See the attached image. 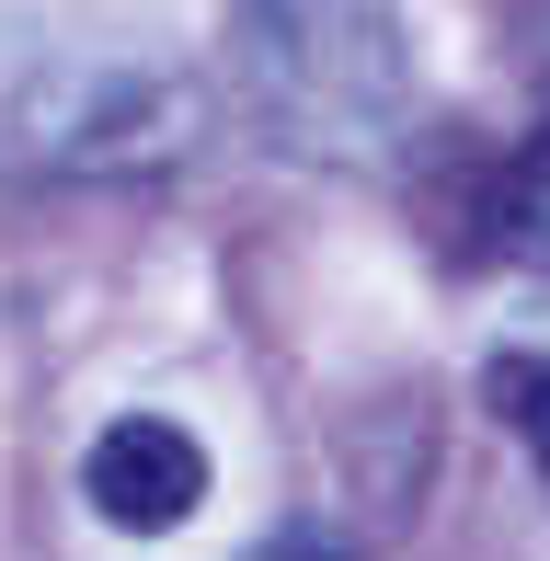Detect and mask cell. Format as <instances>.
Here are the masks:
<instances>
[{
  "instance_id": "cell-1",
  "label": "cell",
  "mask_w": 550,
  "mask_h": 561,
  "mask_svg": "<svg viewBox=\"0 0 550 561\" xmlns=\"http://www.w3.org/2000/svg\"><path fill=\"white\" fill-rule=\"evenodd\" d=\"M207 138V69L81 12H0V184H161Z\"/></svg>"
},
{
  "instance_id": "cell-2",
  "label": "cell",
  "mask_w": 550,
  "mask_h": 561,
  "mask_svg": "<svg viewBox=\"0 0 550 561\" xmlns=\"http://www.w3.org/2000/svg\"><path fill=\"white\" fill-rule=\"evenodd\" d=\"M230 104L275 161H379L413 104L402 0H230Z\"/></svg>"
},
{
  "instance_id": "cell-3",
  "label": "cell",
  "mask_w": 550,
  "mask_h": 561,
  "mask_svg": "<svg viewBox=\"0 0 550 561\" xmlns=\"http://www.w3.org/2000/svg\"><path fill=\"white\" fill-rule=\"evenodd\" d=\"M81 504L104 527H127V539H172V527L207 504V447H195V424L172 413H115L92 424L81 447Z\"/></svg>"
},
{
  "instance_id": "cell-4",
  "label": "cell",
  "mask_w": 550,
  "mask_h": 561,
  "mask_svg": "<svg viewBox=\"0 0 550 561\" xmlns=\"http://www.w3.org/2000/svg\"><path fill=\"white\" fill-rule=\"evenodd\" d=\"M470 252L505 275H550V126H528V138L493 161V195L482 218H470Z\"/></svg>"
},
{
  "instance_id": "cell-5",
  "label": "cell",
  "mask_w": 550,
  "mask_h": 561,
  "mask_svg": "<svg viewBox=\"0 0 550 561\" xmlns=\"http://www.w3.org/2000/svg\"><path fill=\"white\" fill-rule=\"evenodd\" d=\"M482 401H493V424L516 436V458H528L539 493H550V355H493V367H482Z\"/></svg>"
},
{
  "instance_id": "cell-6",
  "label": "cell",
  "mask_w": 550,
  "mask_h": 561,
  "mask_svg": "<svg viewBox=\"0 0 550 561\" xmlns=\"http://www.w3.org/2000/svg\"><path fill=\"white\" fill-rule=\"evenodd\" d=\"M241 561H356V550H344L333 527H264V539L241 550Z\"/></svg>"
},
{
  "instance_id": "cell-7",
  "label": "cell",
  "mask_w": 550,
  "mask_h": 561,
  "mask_svg": "<svg viewBox=\"0 0 550 561\" xmlns=\"http://www.w3.org/2000/svg\"><path fill=\"white\" fill-rule=\"evenodd\" d=\"M528 46H539V58H550V0H528Z\"/></svg>"
}]
</instances>
